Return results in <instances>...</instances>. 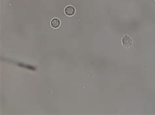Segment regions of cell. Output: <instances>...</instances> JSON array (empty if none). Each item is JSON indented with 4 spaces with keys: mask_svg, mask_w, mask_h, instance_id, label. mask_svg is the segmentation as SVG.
Returning <instances> with one entry per match:
<instances>
[{
    "mask_svg": "<svg viewBox=\"0 0 155 115\" xmlns=\"http://www.w3.org/2000/svg\"><path fill=\"white\" fill-rule=\"evenodd\" d=\"M122 43L124 46L129 47V46H131L132 40H131V38L128 36H124L122 39Z\"/></svg>",
    "mask_w": 155,
    "mask_h": 115,
    "instance_id": "6da1fadb",
    "label": "cell"
},
{
    "mask_svg": "<svg viewBox=\"0 0 155 115\" xmlns=\"http://www.w3.org/2000/svg\"><path fill=\"white\" fill-rule=\"evenodd\" d=\"M75 8L72 7V6H68L64 10V12H65V14L66 15H68V16H73L74 14V13H75Z\"/></svg>",
    "mask_w": 155,
    "mask_h": 115,
    "instance_id": "7a4b0ae2",
    "label": "cell"
},
{
    "mask_svg": "<svg viewBox=\"0 0 155 115\" xmlns=\"http://www.w3.org/2000/svg\"><path fill=\"white\" fill-rule=\"evenodd\" d=\"M51 26L53 28L56 29V28H59V26L60 25V20L58 19L54 18L51 22Z\"/></svg>",
    "mask_w": 155,
    "mask_h": 115,
    "instance_id": "3957f363",
    "label": "cell"
}]
</instances>
